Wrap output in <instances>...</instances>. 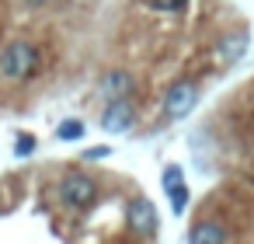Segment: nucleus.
Instances as JSON below:
<instances>
[{"label":"nucleus","instance_id":"nucleus-3","mask_svg":"<svg viewBox=\"0 0 254 244\" xmlns=\"http://www.w3.org/2000/svg\"><path fill=\"white\" fill-rule=\"evenodd\" d=\"M195 105H198V84H195V81H178V84H171L167 94H164V115L174 119V122L188 119V115L195 112Z\"/></svg>","mask_w":254,"mask_h":244},{"label":"nucleus","instance_id":"nucleus-1","mask_svg":"<svg viewBox=\"0 0 254 244\" xmlns=\"http://www.w3.org/2000/svg\"><path fill=\"white\" fill-rule=\"evenodd\" d=\"M35 67H39V53L25 39H14L0 49V77L4 81H28Z\"/></svg>","mask_w":254,"mask_h":244},{"label":"nucleus","instance_id":"nucleus-12","mask_svg":"<svg viewBox=\"0 0 254 244\" xmlns=\"http://www.w3.org/2000/svg\"><path fill=\"white\" fill-rule=\"evenodd\" d=\"M185 181V174H181V167L178 164H171V167H164V174H160V185H164V192H171L174 185H181Z\"/></svg>","mask_w":254,"mask_h":244},{"label":"nucleus","instance_id":"nucleus-11","mask_svg":"<svg viewBox=\"0 0 254 244\" xmlns=\"http://www.w3.org/2000/svg\"><path fill=\"white\" fill-rule=\"evenodd\" d=\"M56 136H60V140H80V136H84V122H80V119H66V122H60Z\"/></svg>","mask_w":254,"mask_h":244},{"label":"nucleus","instance_id":"nucleus-5","mask_svg":"<svg viewBox=\"0 0 254 244\" xmlns=\"http://www.w3.org/2000/svg\"><path fill=\"white\" fill-rule=\"evenodd\" d=\"M126 223H129V230L132 234H153L157 230V206L146 199V195H136V199H129V206H126Z\"/></svg>","mask_w":254,"mask_h":244},{"label":"nucleus","instance_id":"nucleus-4","mask_svg":"<svg viewBox=\"0 0 254 244\" xmlns=\"http://www.w3.org/2000/svg\"><path fill=\"white\" fill-rule=\"evenodd\" d=\"M136 126V105L129 98H119V101H108V108L101 112V129L108 136H122Z\"/></svg>","mask_w":254,"mask_h":244},{"label":"nucleus","instance_id":"nucleus-7","mask_svg":"<svg viewBox=\"0 0 254 244\" xmlns=\"http://www.w3.org/2000/svg\"><path fill=\"white\" fill-rule=\"evenodd\" d=\"M132 87H136L132 74H126V70H108V74L101 77V84H98V98H101V101H119V98H129Z\"/></svg>","mask_w":254,"mask_h":244},{"label":"nucleus","instance_id":"nucleus-15","mask_svg":"<svg viewBox=\"0 0 254 244\" xmlns=\"http://www.w3.org/2000/svg\"><path fill=\"white\" fill-rule=\"evenodd\" d=\"M21 4H35L39 7V4H46V0H21Z\"/></svg>","mask_w":254,"mask_h":244},{"label":"nucleus","instance_id":"nucleus-13","mask_svg":"<svg viewBox=\"0 0 254 244\" xmlns=\"http://www.w3.org/2000/svg\"><path fill=\"white\" fill-rule=\"evenodd\" d=\"M14 154H18V157H32V154H35V136H18Z\"/></svg>","mask_w":254,"mask_h":244},{"label":"nucleus","instance_id":"nucleus-6","mask_svg":"<svg viewBox=\"0 0 254 244\" xmlns=\"http://www.w3.org/2000/svg\"><path fill=\"white\" fill-rule=\"evenodd\" d=\"M247 46H251V35H247L244 28H233V32H226V35L216 42V56H219V63L233 67V63H240V60L247 56Z\"/></svg>","mask_w":254,"mask_h":244},{"label":"nucleus","instance_id":"nucleus-14","mask_svg":"<svg viewBox=\"0 0 254 244\" xmlns=\"http://www.w3.org/2000/svg\"><path fill=\"white\" fill-rule=\"evenodd\" d=\"M101 157H108V147H94V150L84 154V161H101Z\"/></svg>","mask_w":254,"mask_h":244},{"label":"nucleus","instance_id":"nucleus-9","mask_svg":"<svg viewBox=\"0 0 254 244\" xmlns=\"http://www.w3.org/2000/svg\"><path fill=\"white\" fill-rule=\"evenodd\" d=\"M167 199H171V213L174 216H181L185 209H188V185L181 181V185H174L171 192H167Z\"/></svg>","mask_w":254,"mask_h":244},{"label":"nucleus","instance_id":"nucleus-2","mask_svg":"<svg viewBox=\"0 0 254 244\" xmlns=\"http://www.w3.org/2000/svg\"><path fill=\"white\" fill-rule=\"evenodd\" d=\"M56 195H60V202H63L66 209H84V206H91V202H94L98 185H94V178H91V174L73 171V174H66V178L60 181Z\"/></svg>","mask_w":254,"mask_h":244},{"label":"nucleus","instance_id":"nucleus-10","mask_svg":"<svg viewBox=\"0 0 254 244\" xmlns=\"http://www.w3.org/2000/svg\"><path fill=\"white\" fill-rule=\"evenodd\" d=\"M146 7L157 11V14H178L188 7V0H146Z\"/></svg>","mask_w":254,"mask_h":244},{"label":"nucleus","instance_id":"nucleus-8","mask_svg":"<svg viewBox=\"0 0 254 244\" xmlns=\"http://www.w3.org/2000/svg\"><path fill=\"white\" fill-rule=\"evenodd\" d=\"M188 244H226V230H223V223H216V220L195 223L191 234H188Z\"/></svg>","mask_w":254,"mask_h":244}]
</instances>
